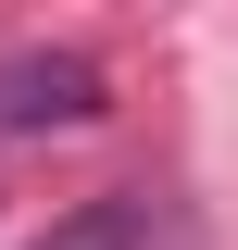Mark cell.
I'll use <instances>...</instances> for the list:
<instances>
[{"label": "cell", "mask_w": 238, "mask_h": 250, "mask_svg": "<svg viewBox=\"0 0 238 250\" xmlns=\"http://www.w3.org/2000/svg\"><path fill=\"white\" fill-rule=\"evenodd\" d=\"M113 113V75L88 50H0V138H63Z\"/></svg>", "instance_id": "cell-1"}, {"label": "cell", "mask_w": 238, "mask_h": 250, "mask_svg": "<svg viewBox=\"0 0 238 250\" xmlns=\"http://www.w3.org/2000/svg\"><path fill=\"white\" fill-rule=\"evenodd\" d=\"M38 250H150V200H138V188H113V200H88L75 225H50Z\"/></svg>", "instance_id": "cell-2"}, {"label": "cell", "mask_w": 238, "mask_h": 250, "mask_svg": "<svg viewBox=\"0 0 238 250\" xmlns=\"http://www.w3.org/2000/svg\"><path fill=\"white\" fill-rule=\"evenodd\" d=\"M150 250H163V238H150Z\"/></svg>", "instance_id": "cell-3"}]
</instances>
